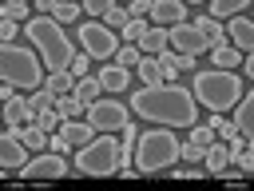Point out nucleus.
<instances>
[{
    "instance_id": "20e7f679",
    "label": "nucleus",
    "mask_w": 254,
    "mask_h": 191,
    "mask_svg": "<svg viewBox=\"0 0 254 191\" xmlns=\"http://www.w3.org/2000/svg\"><path fill=\"white\" fill-rule=\"evenodd\" d=\"M190 96H194V103H202V107H210V111H226V107L238 103V96H242V80H238L234 72L206 68V72H194V80H190Z\"/></svg>"
},
{
    "instance_id": "c756f323",
    "label": "nucleus",
    "mask_w": 254,
    "mask_h": 191,
    "mask_svg": "<svg viewBox=\"0 0 254 191\" xmlns=\"http://www.w3.org/2000/svg\"><path fill=\"white\" fill-rule=\"evenodd\" d=\"M103 20H107V28H111V32H115V28H119V32H123V28H127V20H131V16H127V8H119V4H111V8H107V12H103Z\"/></svg>"
},
{
    "instance_id": "f8f14e48",
    "label": "nucleus",
    "mask_w": 254,
    "mask_h": 191,
    "mask_svg": "<svg viewBox=\"0 0 254 191\" xmlns=\"http://www.w3.org/2000/svg\"><path fill=\"white\" fill-rule=\"evenodd\" d=\"M24 163H28L24 139H20L16 131H4V135H0V167H4V171H20Z\"/></svg>"
},
{
    "instance_id": "393cba45",
    "label": "nucleus",
    "mask_w": 254,
    "mask_h": 191,
    "mask_svg": "<svg viewBox=\"0 0 254 191\" xmlns=\"http://www.w3.org/2000/svg\"><path fill=\"white\" fill-rule=\"evenodd\" d=\"M99 92H103V88H99V76H83V80L75 84V92H71V96H79L83 103H95V96H99Z\"/></svg>"
},
{
    "instance_id": "5701e85b",
    "label": "nucleus",
    "mask_w": 254,
    "mask_h": 191,
    "mask_svg": "<svg viewBox=\"0 0 254 191\" xmlns=\"http://www.w3.org/2000/svg\"><path fill=\"white\" fill-rule=\"evenodd\" d=\"M139 76H143L147 88H159V84H163V64H159L155 56H147V60H139Z\"/></svg>"
},
{
    "instance_id": "f03ea898",
    "label": "nucleus",
    "mask_w": 254,
    "mask_h": 191,
    "mask_svg": "<svg viewBox=\"0 0 254 191\" xmlns=\"http://www.w3.org/2000/svg\"><path fill=\"white\" fill-rule=\"evenodd\" d=\"M24 36L32 40V48H40L48 72H67V68H71L75 48H71V40H67V32H64L60 20H52V16H32V20L24 24Z\"/></svg>"
},
{
    "instance_id": "72a5a7b5",
    "label": "nucleus",
    "mask_w": 254,
    "mask_h": 191,
    "mask_svg": "<svg viewBox=\"0 0 254 191\" xmlns=\"http://www.w3.org/2000/svg\"><path fill=\"white\" fill-rule=\"evenodd\" d=\"M143 32H147V24H143V20H135V16H131V20H127V28H123L127 44H139V40H143Z\"/></svg>"
},
{
    "instance_id": "cd10ccee",
    "label": "nucleus",
    "mask_w": 254,
    "mask_h": 191,
    "mask_svg": "<svg viewBox=\"0 0 254 191\" xmlns=\"http://www.w3.org/2000/svg\"><path fill=\"white\" fill-rule=\"evenodd\" d=\"M36 127H40V131H52V127H64V115L56 111V103H52V107H44V111L36 115Z\"/></svg>"
},
{
    "instance_id": "b1692460",
    "label": "nucleus",
    "mask_w": 254,
    "mask_h": 191,
    "mask_svg": "<svg viewBox=\"0 0 254 191\" xmlns=\"http://www.w3.org/2000/svg\"><path fill=\"white\" fill-rule=\"evenodd\" d=\"M242 8H246V0H214L210 4V20L222 24V16H242Z\"/></svg>"
},
{
    "instance_id": "9d476101",
    "label": "nucleus",
    "mask_w": 254,
    "mask_h": 191,
    "mask_svg": "<svg viewBox=\"0 0 254 191\" xmlns=\"http://www.w3.org/2000/svg\"><path fill=\"white\" fill-rule=\"evenodd\" d=\"M147 16L155 20V28H179V24H187V4L183 0H151Z\"/></svg>"
},
{
    "instance_id": "2f4dec72",
    "label": "nucleus",
    "mask_w": 254,
    "mask_h": 191,
    "mask_svg": "<svg viewBox=\"0 0 254 191\" xmlns=\"http://www.w3.org/2000/svg\"><path fill=\"white\" fill-rule=\"evenodd\" d=\"M187 143H190V147H206V143H214V131H210V123H206V127H198V123H194Z\"/></svg>"
},
{
    "instance_id": "4468645a",
    "label": "nucleus",
    "mask_w": 254,
    "mask_h": 191,
    "mask_svg": "<svg viewBox=\"0 0 254 191\" xmlns=\"http://www.w3.org/2000/svg\"><path fill=\"white\" fill-rule=\"evenodd\" d=\"M234 131L242 139H254V96H238V103H234Z\"/></svg>"
},
{
    "instance_id": "a878e982",
    "label": "nucleus",
    "mask_w": 254,
    "mask_h": 191,
    "mask_svg": "<svg viewBox=\"0 0 254 191\" xmlns=\"http://www.w3.org/2000/svg\"><path fill=\"white\" fill-rule=\"evenodd\" d=\"M24 123V99H4V127H20Z\"/></svg>"
},
{
    "instance_id": "aec40b11",
    "label": "nucleus",
    "mask_w": 254,
    "mask_h": 191,
    "mask_svg": "<svg viewBox=\"0 0 254 191\" xmlns=\"http://www.w3.org/2000/svg\"><path fill=\"white\" fill-rule=\"evenodd\" d=\"M4 131H16L28 151H44V147H48V131H40L36 123H28V127H4Z\"/></svg>"
},
{
    "instance_id": "a211bd4d",
    "label": "nucleus",
    "mask_w": 254,
    "mask_h": 191,
    "mask_svg": "<svg viewBox=\"0 0 254 191\" xmlns=\"http://www.w3.org/2000/svg\"><path fill=\"white\" fill-rule=\"evenodd\" d=\"M190 28H194V32H202V40H206L210 48L226 44V32H222V24H218V20H210V16H194V20H190Z\"/></svg>"
},
{
    "instance_id": "7c9ffc66",
    "label": "nucleus",
    "mask_w": 254,
    "mask_h": 191,
    "mask_svg": "<svg viewBox=\"0 0 254 191\" xmlns=\"http://www.w3.org/2000/svg\"><path fill=\"white\" fill-rule=\"evenodd\" d=\"M230 159L238 163V171H254V143H242L238 151H230Z\"/></svg>"
},
{
    "instance_id": "dca6fc26",
    "label": "nucleus",
    "mask_w": 254,
    "mask_h": 191,
    "mask_svg": "<svg viewBox=\"0 0 254 191\" xmlns=\"http://www.w3.org/2000/svg\"><path fill=\"white\" fill-rule=\"evenodd\" d=\"M60 135H64L71 147H83V143H91V139H95V127H91L87 119H64Z\"/></svg>"
},
{
    "instance_id": "1a4fd4ad",
    "label": "nucleus",
    "mask_w": 254,
    "mask_h": 191,
    "mask_svg": "<svg viewBox=\"0 0 254 191\" xmlns=\"http://www.w3.org/2000/svg\"><path fill=\"white\" fill-rule=\"evenodd\" d=\"M79 32V44H83V52L87 56H95V60H107V56H115V32L107 28V24H79L75 28Z\"/></svg>"
},
{
    "instance_id": "bb28decb",
    "label": "nucleus",
    "mask_w": 254,
    "mask_h": 191,
    "mask_svg": "<svg viewBox=\"0 0 254 191\" xmlns=\"http://www.w3.org/2000/svg\"><path fill=\"white\" fill-rule=\"evenodd\" d=\"M214 64H218L222 72H230L234 64H242V52H234V48H226V44H218V48H214Z\"/></svg>"
},
{
    "instance_id": "9b49d317",
    "label": "nucleus",
    "mask_w": 254,
    "mask_h": 191,
    "mask_svg": "<svg viewBox=\"0 0 254 191\" xmlns=\"http://www.w3.org/2000/svg\"><path fill=\"white\" fill-rule=\"evenodd\" d=\"M167 44H175V48H179V56H190V60H194L198 52H206V48H210V44L202 40V32H194L190 24L171 28V32H167Z\"/></svg>"
},
{
    "instance_id": "39448f33",
    "label": "nucleus",
    "mask_w": 254,
    "mask_h": 191,
    "mask_svg": "<svg viewBox=\"0 0 254 191\" xmlns=\"http://www.w3.org/2000/svg\"><path fill=\"white\" fill-rule=\"evenodd\" d=\"M0 80L12 84V88H28V92H40L44 88V60L32 52V48H20V44H4L0 48Z\"/></svg>"
},
{
    "instance_id": "0eeeda50",
    "label": "nucleus",
    "mask_w": 254,
    "mask_h": 191,
    "mask_svg": "<svg viewBox=\"0 0 254 191\" xmlns=\"http://www.w3.org/2000/svg\"><path fill=\"white\" fill-rule=\"evenodd\" d=\"M87 123L99 131H123L127 127V103H119L115 96H103V99L87 103Z\"/></svg>"
},
{
    "instance_id": "2eb2a0df",
    "label": "nucleus",
    "mask_w": 254,
    "mask_h": 191,
    "mask_svg": "<svg viewBox=\"0 0 254 191\" xmlns=\"http://www.w3.org/2000/svg\"><path fill=\"white\" fill-rule=\"evenodd\" d=\"M226 163H230V147H226L222 139H214V143L202 147V167H206V175H222Z\"/></svg>"
},
{
    "instance_id": "f704fd0d",
    "label": "nucleus",
    "mask_w": 254,
    "mask_h": 191,
    "mask_svg": "<svg viewBox=\"0 0 254 191\" xmlns=\"http://www.w3.org/2000/svg\"><path fill=\"white\" fill-rule=\"evenodd\" d=\"M87 68H91V56H87V52H75V60H71V68H67V72H71L75 80H83V76H87Z\"/></svg>"
},
{
    "instance_id": "e433bc0d",
    "label": "nucleus",
    "mask_w": 254,
    "mask_h": 191,
    "mask_svg": "<svg viewBox=\"0 0 254 191\" xmlns=\"http://www.w3.org/2000/svg\"><path fill=\"white\" fill-rule=\"evenodd\" d=\"M20 32H24V28H16V20H4V24H0V40H4V44H12V36H20Z\"/></svg>"
},
{
    "instance_id": "412c9836",
    "label": "nucleus",
    "mask_w": 254,
    "mask_h": 191,
    "mask_svg": "<svg viewBox=\"0 0 254 191\" xmlns=\"http://www.w3.org/2000/svg\"><path fill=\"white\" fill-rule=\"evenodd\" d=\"M75 84H79V80H75L71 72H52V76L44 80V88H48L52 96H71V92H75Z\"/></svg>"
},
{
    "instance_id": "58836bf2",
    "label": "nucleus",
    "mask_w": 254,
    "mask_h": 191,
    "mask_svg": "<svg viewBox=\"0 0 254 191\" xmlns=\"http://www.w3.org/2000/svg\"><path fill=\"white\" fill-rule=\"evenodd\" d=\"M107 8H111L107 0H87V4H83V12H91V16H103Z\"/></svg>"
},
{
    "instance_id": "c85d7f7f",
    "label": "nucleus",
    "mask_w": 254,
    "mask_h": 191,
    "mask_svg": "<svg viewBox=\"0 0 254 191\" xmlns=\"http://www.w3.org/2000/svg\"><path fill=\"white\" fill-rule=\"evenodd\" d=\"M75 16H79V4H64V0H52V20L67 24V20H75Z\"/></svg>"
},
{
    "instance_id": "f257e3e1",
    "label": "nucleus",
    "mask_w": 254,
    "mask_h": 191,
    "mask_svg": "<svg viewBox=\"0 0 254 191\" xmlns=\"http://www.w3.org/2000/svg\"><path fill=\"white\" fill-rule=\"evenodd\" d=\"M131 107L143 119L163 123V127H194V119H198V103H194L190 88H179V84L139 88V92H131Z\"/></svg>"
},
{
    "instance_id": "ddd939ff",
    "label": "nucleus",
    "mask_w": 254,
    "mask_h": 191,
    "mask_svg": "<svg viewBox=\"0 0 254 191\" xmlns=\"http://www.w3.org/2000/svg\"><path fill=\"white\" fill-rule=\"evenodd\" d=\"M230 40H234V52H250L254 48V24L246 16H230V24L222 28Z\"/></svg>"
},
{
    "instance_id": "7ed1b4c3",
    "label": "nucleus",
    "mask_w": 254,
    "mask_h": 191,
    "mask_svg": "<svg viewBox=\"0 0 254 191\" xmlns=\"http://www.w3.org/2000/svg\"><path fill=\"white\" fill-rule=\"evenodd\" d=\"M179 135L171 127H147L139 139H135V171L139 175H159V171H171L175 159H179Z\"/></svg>"
},
{
    "instance_id": "6e6552de",
    "label": "nucleus",
    "mask_w": 254,
    "mask_h": 191,
    "mask_svg": "<svg viewBox=\"0 0 254 191\" xmlns=\"http://www.w3.org/2000/svg\"><path fill=\"white\" fill-rule=\"evenodd\" d=\"M64 175H67V163L60 151H40L36 159H28L20 167V179H28V183H48V179H64Z\"/></svg>"
},
{
    "instance_id": "c9c22d12",
    "label": "nucleus",
    "mask_w": 254,
    "mask_h": 191,
    "mask_svg": "<svg viewBox=\"0 0 254 191\" xmlns=\"http://www.w3.org/2000/svg\"><path fill=\"white\" fill-rule=\"evenodd\" d=\"M28 16V4H20V0H12V4H4V20H24ZM32 20V16H28Z\"/></svg>"
},
{
    "instance_id": "423d86ee",
    "label": "nucleus",
    "mask_w": 254,
    "mask_h": 191,
    "mask_svg": "<svg viewBox=\"0 0 254 191\" xmlns=\"http://www.w3.org/2000/svg\"><path fill=\"white\" fill-rule=\"evenodd\" d=\"M127 159H123V143L111 135V131H103V135H95L91 143H83L79 151H75V171L79 175H111V171H119Z\"/></svg>"
},
{
    "instance_id": "4c0bfd02",
    "label": "nucleus",
    "mask_w": 254,
    "mask_h": 191,
    "mask_svg": "<svg viewBox=\"0 0 254 191\" xmlns=\"http://www.w3.org/2000/svg\"><path fill=\"white\" fill-rule=\"evenodd\" d=\"M179 155H183V159H190V163H202V147H190V143H183V147H179Z\"/></svg>"
},
{
    "instance_id": "f3484780",
    "label": "nucleus",
    "mask_w": 254,
    "mask_h": 191,
    "mask_svg": "<svg viewBox=\"0 0 254 191\" xmlns=\"http://www.w3.org/2000/svg\"><path fill=\"white\" fill-rule=\"evenodd\" d=\"M127 84H131V72L127 68H119V64L99 68V88L103 92H127Z\"/></svg>"
},
{
    "instance_id": "6ab92c4d",
    "label": "nucleus",
    "mask_w": 254,
    "mask_h": 191,
    "mask_svg": "<svg viewBox=\"0 0 254 191\" xmlns=\"http://www.w3.org/2000/svg\"><path fill=\"white\" fill-rule=\"evenodd\" d=\"M135 48L147 52V56H163V52H167V32H163V28H147L143 40H139Z\"/></svg>"
},
{
    "instance_id": "4be33fe9",
    "label": "nucleus",
    "mask_w": 254,
    "mask_h": 191,
    "mask_svg": "<svg viewBox=\"0 0 254 191\" xmlns=\"http://www.w3.org/2000/svg\"><path fill=\"white\" fill-rule=\"evenodd\" d=\"M56 111H60L64 119H79V115L87 111V103H83L79 96H56Z\"/></svg>"
},
{
    "instance_id": "473e14b6",
    "label": "nucleus",
    "mask_w": 254,
    "mask_h": 191,
    "mask_svg": "<svg viewBox=\"0 0 254 191\" xmlns=\"http://www.w3.org/2000/svg\"><path fill=\"white\" fill-rule=\"evenodd\" d=\"M115 64H119V68H127V72H131V68H139V48H135V44H127V48L115 56Z\"/></svg>"
}]
</instances>
